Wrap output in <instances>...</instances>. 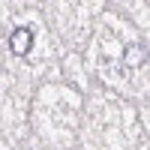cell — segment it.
<instances>
[{
	"label": "cell",
	"mask_w": 150,
	"mask_h": 150,
	"mask_svg": "<svg viewBox=\"0 0 150 150\" xmlns=\"http://www.w3.org/2000/svg\"><path fill=\"white\" fill-rule=\"evenodd\" d=\"M30 48H33V30L30 27H15L9 36V51L15 57H24V54H30Z\"/></svg>",
	"instance_id": "6da1fadb"
},
{
	"label": "cell",
	"mask_w": 150,
	"mask_h": 150,
	"mask_svg": "<svg viewBox=\"0 0 150 150\" xmlns=\"http://www.w3.org/2000/svg\"><path fill=\"white\" fill-rule=\"evenodd\" d=\"M123 63H126V66H141L144 63V45L141 42L126 45V51H123Z\"/></svg>",
	"instance_id": "7a4b0ae2"
}]
</instances>
